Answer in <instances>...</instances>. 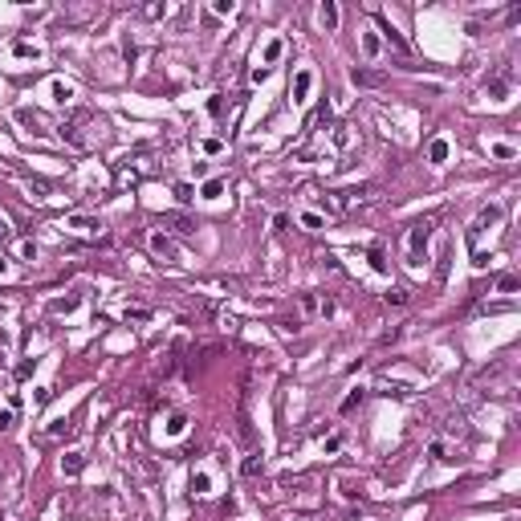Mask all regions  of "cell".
<instances>
[{
  "mask_svg": "<svg viewBox=\"0 0 521 521\" xmlns=\"http://www.w3.org/2000/svg\"><path fill=\"white\" fill-rule=\"evenodd\" d=\"M428 240H432V220H415L411 232H407V257H411V265H419V257L428 253Z\"/></svg>",
  "mask_w": 521,
  "mask_h": 521,
  "instance_id": "6da1fadb",
  "label": "cell"
},
{
  "mask_svg": "<svg viewBox=\"0 0 521 521\" xmlns=\"http://www.w3.org/2000/svg\"><path fill=\"white\" fill-rule=\"evenodd\" d=\"M350 82H354V86H379V82H383V73H371V69H350Z\"/></svg>",
  "mask_w": 521,
  "mask_h": 521,
  "instance_id": "7a4b0ae2",
  "label": "cell"
},
{
  "mask_svg": "<svg viewBox=\"0 0 521 521\" xmlns=\"http://www.w3.org/2000/svg\"><path fill=\"white\" fill-rule=\"evenodd\" d=\"M163 224H171L175 232H191V228H196V220H187V216H179V212H167Z\"/></svg>",
  "mask_w": 521,
  "mask_h": 521,
  "instance_id": "3957f363",
  "label": "cell"
},
{
  "mask_svg": "<svg viewBox=\"0 0 521 521\" xmlns=\"http://www.w3.org/2000/svg\"><path fill=\"white\" fill-rule=\"evenodd\" d=\"M151 248H155L159 257H175V244L163 236V232H155V236H151Z\"/></svg>",
  "mask_w": 521,
  "mask_h": 521,
  "instance_id": "277c9868",
  "label": "cell"
},
{
  "mask_svg": "<svg viewBox=\"0 0 521 521\" xmlns=\"http://www.w3.org/2000/svg\"><path fill=\"white\" fill-rule=\"evenodd\" d=\"M310 82H314V78H310V69H301V73H297V82H293V98H297V102L310 94Z\"/></svg>",
  "mask_w": 521,
  "mask_h": 521,
  "instance_id": "5b68a950",
  "label": "cell"
},
{
  "mask_svg": "<svg viewBox=\"0 0 521 521\" xmlns=\"http://www.w3.org/2000/svg\"><path fill=\"white\" fill-rule=\"evenodd\" d=\"M224 196V179H208L204 183V200H220Z\"/></svg>",
  "mask_w": 521,
  "mask_h": 521,
  "instance_id": "8992f818",
  "label": "cell"
},
{
  "mask_svg": "<svg viewBox=\"0 0 521 521\" xmlns=\"http://www.w3.org/2000/svg\"><path fill=\"white\" fill-rule=\"evenodd\" d=\"M379 25H383V37H387V45H395V49H407V41L399 37V33H395V29H391V25H387V21H379Z\"/></svg>",
  "mask_w": 521,
  "mask_h": 521,
  "instance_id": "52a82bcc",
  "label": "cell"
},
{
  "mask_svg": "<svg viewBox=\"0 0 521 521\" xmlns=\"http://www.w3.org/2000/svg\"><path fill=\"white\" fill-rule=\"evenodd\" d=\"M322 25H326V29H334V25H338V8H334L330 0L322 4Z\"/></svg>",
  "mask_w": 521,
  "mask_h": 521,
  "instance_id": "ba28073f",
  "label": "cell"
},
{
  "mask_svg": "<svg viewBox=\"0 0 521 521\" xmlns=\"http://www.w3.org/2000/svg\"><path fill=\"white\" fill-rule=\"evenodd\" d=\"M428 155H432V163H444V159H448V143H444V139H436Z\"/></svg>",
  "mask_w": 521,
  "mask_h": 521,
  "instance_id": "9c48e42d",
  "label": "cell"
},
{
  "mask_svg": "<svg viewBox=\"0 0 521 521\" xmlns=\"http://www.w3.org/2000/svg\"><path fill=\"white\" fill-rule=\"evenodd\" d=\"M12 53H16V57H37L41 49H37V45H29V41H16V45H12Z\"/></svg>",
  "mask_w": 521,
  "mask_h": 521,
  "instance_id": "30bf717a",
  "label": "cell"
},
{
  "mask_svg": "<svg viewBox=\"0 0 521 521\" xmlns=\"http://www.w3.org/2000/svg\"><path fill=\"white\" fill-rule=\"evenodd\" d=\"M69 98H73V90L65 82H53V102H69Z\"/></svg>",
  "mask_w": 521,
  "mask_h": 521,
  "instance_id": "8fae6325",
  "label": "cell"
},
{
  "mask_svg": "<svg viewBox=\"0 0 521 521\" xmlns=\"http://www.w3.org/2000/svg\"><path fill=\"white\" fill-rule=\"evenodd\" d=\"M358 403H362V387H354L346 399H342V411H350V407H358Z\"/></svg>",
  "mask_w": 521,
  "mask_h": 521,
  "instance_id": "7c38bea8",
  "label": "cell"
},
{
  "mask_svg": "<svg viewBox=\"0 0 521 521\" xmlns=\"http://www.w3.org/2000/svg\"><path fill=\"white\" fill-rule=\"evenodd\" d=\"M61 472H82V456H65L61 460Z\"/></svg>",
  "mask_w": 521,
  "mask_h": 521,
  "instance_id": "4fadbf2b",
  "label": "cell"
},
{
  "mask_svg": "<svg viewBox=\"0 0 521 521\" xmlns=\"http://www.w3.org/2000/svg\"><path fill=\"white\" fill-rule=\"evenodd\" d=\"M362 49L375 57V53H379V37H375V33H366V37H362Z\"/></svg>",
  "mask_w": 521,
  "mask_h": 521,
  "instance_id": "5bb4252c",
  "label": "cell"
},
{
  "mask_svg": "<svg viewBox=\"0 0 521 521\" xmlns=\"http://www.w3.org/2000/svg\"><path fill=\"white\" fill-rule=\"evenodd\" d=\"M371 265H375V269H379V273H383V269H387V257H383V248H371Z\"/></svg>",
  "mask_w": 521,
  "mask_h": 521,
  "instance_id": "9a60e30c",
  "label": "cell"
},
{
  "mask_svg": "<svg viewBox=\"0 0 521 521\" xmlns=\"http://www.w3.org/2000/svg\"><path fill=\"white\" fill-rule=\"evenodd\" d=\"M191 485H196V493H208V485H212V480H208V472H196V476H191Z\"/></svg>",
  "mask_w": 521,
  "mask_h": 521,
  "instance_id": "2e32d148",
  "label": "cell"
},
{
  "mask_svg": "<svg viewBox=\"0 0 521 521\" xmlns=\"http://www.w3.org/2000/svg\"><path fill=\"white\" fill-rule=\"evenodd\" d=\"M497 290H501V293H513V290H517V277H513V273H509V277H501V281H497Z\"/></svg>",
  "mask_w": 521,
  "mask_h": 521,
  "instance_id": "e0dca14e",
  "label": "cell"
},
{
  "mask_svg": "<svg viewBox=\"0 0 521 521\" xmlns=\"http://www.w3.org/2000/svg\"><path fill=\"white\" fill-rule=\"evenodd\" d=\"M261 468H265V464L257 460V456H248V460H244V476H257V472H261Z\"/></svg>",
  "mask_w": 521,
  "mask_h": 521,
  "instance_id": "ac0fdd59",
  "label": "cell"
},
{
  "mask_svg": "<svg viewBox=\"0 0 521 521\" xmlns=\"http://www.w3.org/2000/svg\"><path fill=\"white\" fill-rule=\"evenodd\" d=\"M69 224H73V228H102V224H98V220H86V216H73V220H69Z\"/></svg>",
  "mask_w": 521,
  "mask_h": 521,
  "instance_id": "d6986e66",
  "label": "cell"
},
{
  "mask_svg": "<svg viewBox=\"0 0 521 521\" xmlns=\"http://www.w3.org/2000/svg\"><path fill=\"white\" fill-rule=\"evenodd\" d=\"M21 257H25V261H37V244L25 240V244H21Z\"/></svg>",
  "mask_w": 521,
  "mask_h": 521,
  "instance_id": "ffe728a7",
  "label": "cell"
},
{
  "mask_svg": "<svg viewBox=\"0 0 521 521\" xmlns=\"http://www.w3.org/2000/svg\"><path fill=\"white\" fill-rule=\"evenodd\" d=\"M281 49H285V45H281V41H273V45L265 49V61H277V57H281Z\"/></svg>",
  "mask_w": 521,
  "mask_h": 521,
  "instance_id": "44dd1931",
  "label": "cell"
},
{
  "mask_svg": "<svg viewBox=\"0 0 521 521\" xmlns=\"http://www.w3.org/2000/svg\"><path fill=\"white\" fill-rule=\"evenodd\" d=\"M301 310H322V301H318L314 293H305V297H301Z\"/></svg>",
  "mask_w": 521,
  "mask_h": 521,
  "instance_id": "7402d4cb",
  "label": "cell"
},
{
  "mask_svg": "<svg viewBox=\"0 0 521 521\" xmlns=\"http://www.w3.org/2000/svg\"><path fill=\"white\" fill-rule=\"evenodd\" d=\"M183 423H187V419H183V415H175L171 423H167V432H171V436H179V432H183Z\"/></svg>",
  "mask_w": 521,
  "mask_h": 521,
  "instance_id": "603a6c76",
  "label": "cell"
},
{
  "mask_svg": "<svg viewBox=\"0 0 521 521\" xmlns=\"http://www.w3.org/2000/svg\"><path fill=\"white\" fill-rule=\"evenodd\" d=\"M301 224H305V228H318V224H322V216H314V212H305V216H301Z\"/></svg>",
  "mask_w": 521,
  "mask_h": 521,
  "instance_id": "cb8c5ba5",
  "label": "cell"
},
{
  "mask_svg": "<svg viewBox=\"0 0 521 521\" xmlns=\"http://www.w3.org/2000/svg\"><path fill=\"white\" fill-rule=\"evenodd\" d=\"M8 428H12V411L4 407V411H0V432H8Z\"/></svg>",
  "mask_w": 521,
  "mask_h": 521,
  "instance_id": "d4e9b609",
  "label": "cell"
},
{
  "mask_svg": "<svg viewBox=\"0 0 521 521\" xmlns=\"http://www.w3.org/2000/svg\"><path fill=\"white\" fill-rule=\"evenodd\" d=\"M387 301H395V305H403V301H407V293H403V290H391V293H387Z\"/></svg>",
  "mask_w": 521,
  "mask_h": 521,
  "instance_id": "484cf974",
  "label": "cell"
},
{
  "mask_svg": "<svg viewBox=\"0 0 521 521\" xmlns=\"http://www.w3.org/2000/svg\"><path fill=\"white\" fill-rule=\"evenodd\" d=\"M4 269H8V261H4V257H0V273H4Z\"/></svg>",
  "mask_w": 521,
  "mask_h": 521,
  "instance_id": "4316f807",
  "label": "cell"
}]
</instances>
